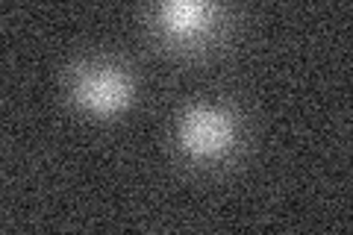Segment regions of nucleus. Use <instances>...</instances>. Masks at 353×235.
<instances>
[{
    "instance_id": "nucleus-2",
    "label": "nucleus",
    "mask_w": 353,
    "mask_h": 235,
    "mask_svg": "<svg viewBox=\"0 0 353 235\" xmlns=\"http://www.w3.org/2000/svg\"><path fill=\"white\" fill-rule=\"evenodd\" d=\"M139 21L159 53L180 62H206L230 50L241 12L221 0H159L141 9Z\"/></svg>"
},
{
    "instance_id": "nucleus-1",
    "label": "nucleus",
    "mask_w": 353,
    "mask_h": 235,
    "mask_svg": "<svg viewBox=\"0 0 353 235\" xmlns=\"http://www.w3.org/2000/svg\"><path fill=\"white\" fill-rule=\"evenodd\" d=\"M171 153L192 174L218 176L245 159L250 147V121L236 100L194 97L174 112Z\"/></svg>"
},
{
    "instance_id": "nucleus-3",
    "label": "nucleus",
    "mask_w": 353,
    "mask_h": 235,
    "mask_svg": "<svg viewBox=\"0 0 353 235\" xmlns=\"http://www.w3.org/2000/svg\"><path fill=\"white\" fill-rule=\"evenodd\" d=\"M62 97L85 121H118L136 106L141 80L136 68L112 50L74 53L62 68Z\"/></svg>"
}]
</instances>
